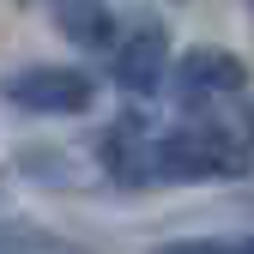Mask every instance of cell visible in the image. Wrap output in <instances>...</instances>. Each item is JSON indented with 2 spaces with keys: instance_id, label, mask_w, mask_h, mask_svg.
I'll list each match as a JSON object with an SVG mask.
<instances>
[{
  "instance_id": "6da1fadb",
  "label": "cell",
  "mask_w": 254,
  "mask_h": 254,
  "mask_svg": "<svg viewBox=\"0 0 254 254\" xmlns=\"http://www.w3.org/2000/svg\"><path fill=\"white\" fill-rule=\"evenodd\" d=\"M248 176V145L224 127H176L151 139V182H230Z\"/></svg>"
},
{
  "instance_id": "7a4b0ae2",
  "label": "cell",
  "mask_w": 254,
  "mask_h": 254,
  "mask_svg": "<svg viewBox=\"0 0 254 254\" xmlns=\"http://www.w3.org/2000/svg\"><path fill=\"white\" fill-rule=\"evenodd\" d=\"M0 97L24 115H79V109H91L97 85L79 67H18L0 79Z\"/></svg>"
},
{
  "instance_id": "3957f363",
  "label": "cell",
  "mask_w": 254,
  "mask_h": 254,
  "mask_svg": "<svg viewBox=\"0 0 254 254\" xmlns=\"http://www.w3.org/2000/svg\"><path fill=\"white\" fill-rule=\"evenodd\" d=\"M109 73H115V85L127 91V97H151V91L164 85V73H170V37H164L157 24L127 30V37L115 43Z\"/></svg>"
},
{
  "instance_id": "277c9868",
  "label": "cell",
  "mask_w": 254,
  "mask_h": 254,
  "mask_svg": "<svg viewBox=\"0 0 254 254\" xmlns=\"http://www.w3.org/2000/svg\"><path fill=\"white\" fill-rule=\"evenodd\" d=\"M248 85V67L230 49H188L176 61V91L188 103H206V97H236Z\"/></svg>"
},
{
  "instance_id": "5b68a950",
  "label": "cell",
  "mask_w": 254,
  "mask_h": 254,
  "mask_svg": "<svg viewBox=\"0 0 254 254\" xmlns=\"http://www.w3.org/2000/svg\"><path fill=\"white\" fill-rule=\"evenodd\" d=\"M103 170H109L115 182H127V188L151 182V133H145L139 115L115 121L109 133H103Z\"/></svg>"
},
{
  "instance_id": "8992f818",
  "label": "cell",
  "mask_w": 254,
  "mask_h": 254,
  "mask_svg": "<svg viewBox=\"0 0 254 254\" xmlns=\"http://www.w3.org/2000/svg\"><path fill=\"white\" fill-rule=\"evenodd\" d=\"M49 18H55L61 37L79 43V49H103V43L115 37V12H109V0H49Z\"/></svg>"
},
{
  "instance_id": "52a82bcc",
  "label": "cell",
  "mask_w": 254,
  "mask_h": 254,
  "mask_svg": "<svg viewBox=\"0 0 254 254\" xmlns=\"http://www.w3.org/2000/svg\"><path fill=\"white\" fill-rule=\"evenodd\" d=\"M157 254H230V242H164Z\"/></svg>"
},
{
  "instance_id": "ba28073f",
  "label": "cell",
  "mask_w": 254,
  "mask_h": 254,
  "mask_svg": "<svg viewBox=\"0 0 254 254\" xmlns=\"http://www.w3.org/2000/svg\"><path fill=\"white\" fill-rule=\"evenodd\" d=\"M230 254H254V236H242V242H230Z\"/></svg>"
},
{
  "instance_id": "9c48e42d",
  "label": "cell",
  "mask_w": 254,
  "mask_h": 254,
  "mask_svg": "<svg viewBox=\"0 0 254 254\" xmlns=\"http://www.w3.org/2000/svg\"><path fill=\"white\" fill-rule=\"evenodd\" d=\"M248 139H254V121H248Z\"/></svg>"
},
{
  "instance_id": "30bf717a",
  "label": "cell",
  "mask_w": 254,
  "mask_h": 254,
  "mask_svg": "<svg viewBox=\"0 0 254 254\" xmlns=\"http://www.w3.org/2000/svg\"><path fill=\"white\" fill-rule=\"evenodd\" d=\"M248 6H254V0H248Z\"/></svg>"
}]
</instances>
